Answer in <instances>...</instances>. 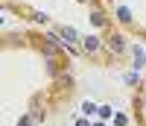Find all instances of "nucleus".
Segmentation results:
<instances>
[{
	"label": "nucleus",
	"mask_w": 146,
	"mask_h": 126,
	"mask_svg": "<svg viewBox=\"0 0 146 126\" xmlns=\"http://www.w3.org/2000/svg\"><path fill=\"white\" fill-rule=\"evenodd\" d=\"M94 23H96V27H102V23H105V18L100 15V12H94Z\"/></svg>",
	"instance_id": "obj_1"
}]
</instances>
